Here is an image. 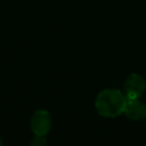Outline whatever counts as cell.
<instances>
[{
    "mask_svg": "<svg viewBox=\"0 0 146 146\" xmlns=\"http://www.w3.org/2000/svg\"><path fill=\"white\" fill-rule=\"evenodd\" d=\"M123 113L131 120H143L146 117V105L139 98H127Z\"/></svg>",
    "mask_w": 146,
    "mask_h": 146,
    "instance_id": "277c9868",
    "label": "cell"
},
{
    "mask_svg": "<svg viewBox=\"0 0 146 146\" xmlns=\"http://www.w3.org/2000/svg\"><path fill=\"white\" fill-rule=\"evenodd\" d=\"M31 128L34 135L46 136L51 128V116L44 110H38L31 119Z\"/></svg>",
    "mask_w": 146,
    "mask_h": 146,
    "instance_id": "3957f363",
    "label": "cell"
},
{
    "mask_svg": "<svg viewBox=\"0 0 146 146\" xmlns=\"http://www.w3.org/2000/svg\"><path fill=\"white\" fill-rule=\"evenodd\" d=\"M31 146H47V139L46 136H39L35 135V137L33 138Z\"/></svg>",
    "mask_w": 146,
    "mask_h": 146,
    "instance_id": "5b68a950",
    "label": "cell"
},
{
    "mask_svg": "<svg viewBox=\"0 0 146 146\" xmlns=\"http://www.w3.org/2000/svg\"><path fill=\"white\" fill-rule=\"evenodd\" d=\"M146 89V81L143 76L132 73L124 82V95L127 98H140Z\"/></svg>",
    "mask_w": 146,
    "mask_h": 146,
    "instance_id": "7a4b0ae2",
    "label": "cell"
},
{
    "mask_svg": "<svg viewBox=\"0 0 146 146\" xmlns=\"http://www.w3.org/2000/svg\"><path fill=\"white\" fill-rule=\"evenodd\" d=\"M127 97L117 89H105L96 98L97 112L105 117H115L124 112Z\"/></svg>",
    "mask_w": 146,
    "mask_h": 146,
    "instance_id": "6da1fadb",
    "label": "cell"
},
{
    "mask_svg": "<svg viewBox=\"0 0 146 146\" xmlns=\"http://www.w3.org/2000/svg\"><path fill=\"white\" fill-rule=\"evenodd\" d=\"M0 146H3V141H2V138L0 137Z\"/></svg>",
    "mask_w": 146,
    "mask_h": 146,
    "instance_id": "8992f818",
    "label": "cell"
}]
</instances>
